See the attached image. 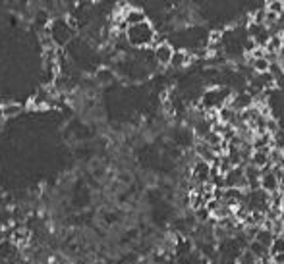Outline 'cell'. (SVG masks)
I'll list each match as a JSON object with an SVG mask.
<instances>
[{
	"label": "cell",
	"instance_id": "12",
	"mask_svg": "<svg viewBox=\"0 0 284 264\" xmlns=\"http://www.w3.org/2000/svg\"><path fill=\"white\" fill-rule=\"evenodd\" d=\"M187 199H190V208H192L194 212L205 206V199H203V195H199V193H196V191H192V193L187 195Z\"/></svg>",
	"mask_w": 284,
	"mask_h": 264
},
{
	"label": "cell",
	"instance_id": "3",
	"mask_svg": "<svg viewBox=\"0 0 284 264\" xmlns=\"http://www.w3.org/2000/svg\"><path fill=\"white\" fill-rule=\"evenodd\" d=\"M172 54H174V49H172V45L167 43V41L155 45V49H153V58H155V62H157L159 66H168L170 60H172Z\"/></svg>",
	"mask_w": 284,
	"mask_h": 264
},
{
	"label": "cell",
	"instance_id": "14",
	"mask_svg": "<svg viewBox=\"0 0 284 264\" xmlns=\"http://www.w3.org/2000/svg\"><path fill=\"white\" fill-rule=\"evenodd\" d=\"M284 253V239L278 235V237H274L271 247H269V256H274V254H282Z\"/></svg>",
	"mask_w": 284,
	"mask_h": 264
},
{
	"label": "cell",
	"instance_id": "11",
	"mask_svg": "<svg viewBox=\"0 0 284 264\" xmlns=\"http://www.w3.org/2000/svg\"><path fill=\"white\" fill-rule=\"evenodd\" d=\"M265 10L282 18L284 16V0H273V2H265Z\"/></svg>",
	"mask_w": 284,
	"mask_h": 264
},
{
	"label": "cell",
	"instance_id": "13",
	"mask_svg": "<svg viewBox=\"0 0 284 264\" xmlns=\"http://www.w3.org/2000/svg\"><path fill=\"white\" fill-rule=\"evenodd\" d=\"M95 78H97V81L101 83V85H108L110 81H114V71L108 68H103L95 73Z\"/></svg>",
	"mask_w": 284,
	"mask_h": 264
},
{
	"label": "cell",
	"instance_id": "5",
	"mask_svg": "<svg viewBox=\"0 0 284 264\" xmlns=\"http://www.w3.org/2000/svg\"><path fill=\"white\" fill-rule=\"evenodd\" d=\"M259 189H261L263 193H267V195H271V193H274V191H278V189H280V183H278L276 176L273 174V168H271V170H265V172H261Z\"/></svg>",
	"mask_w": 284,
	"mask_h": 264
},
{
	"label": "cell",
	"instance_id": "4",
	"mask_svg": "<svg viewBox=\"0 0 284 264\" xmlns=\"http://www.w3.org/2000/svg\"><path fill=\"white\" fill-rule=\"evenodd\" d=\"M226 106H230L234 112L240 114V112H244V110L254 106V98L249 97L245 91H242V93H232V97H230Z\"/></svg>",
	"mask_w": 284,
	"mask_h": 264
},
{
	"label": "cell",
	"instance_id": "7",
	"mask_svg": "<svg viewBox=\"0 0 284 264\" xmlns=\"http://www.w3.org/2000/svg\"><path fill=\"white\" fill-rule=\"evenodd\" d=\"M192 60H194V56H192L186 49H180V50H174L172 60H170L168 66L172 69H182V68H186L187 64H192Z\"/></svg>",
	"mask_w": 284,
	"mask_h": 264
},
{
	"label": "cell",
	"instance_id": "1",
	"mask_svg": "<svg viewBox=\"0 0 284 264\" xmlns=\"http://www.w3.org/2000/svg\"><path fill=\"white\" fill-rule=\"evenodd\" d=\"M155 35H157V29L153 27V23L149 20L139 23V25H134V27H128L126 33H124L128 43L132 47H137V49L151 47L155 43Z\"/></svg>",
	"mask_w": 284,
	"mask_h": 264
},
{
	"label": "cell",
	"instance_id": "16",
	"mask_svg": "<svg viewBox=\"0 0 284 264\" xmlns=\"http://www.w3.org/2000/svg\"><path fill=\"white\" fill-rule=\"evenodd\" d=\"M271 262H273V264H284V253H282V254H274V256H271Z\"/></svg>",
	"mask_w": 284,
	"mask_h": 264
},
{
	"label": "cell",
	"instance_id": "8",
	"mask_svg": "<svg viewBox=\"0 0 284 264\" xmlns=\"http://www.w3.org/2000/svg\"><path fill=\"white\" fill-rule=\"evenodd\" d=\"M274 235L269 232V230H263V228H259V232H257V235H255L254 241H257L259 245H263L265 249L269 251V247H271V243H273Z\"/></svg>",
	"mask_w": 284,
	"mask_h": 264
},
{
	"label": "cell",
	"instance_id": "15",
	"mask_svg": "<svg viewBox=\"0 0 284 264\" xmlns=\"http://www.w3.org/2000/svg\"><path fill=\"white\" fill-rule=\"evenodd\" d=\"M27 239H29V232H27V230H23V228H18V230L14 232V235H12V241H14L16 245L27 243Z\"/></svg>",
	"mask_w": 284,
	"mask_h": 264
},
{
	"label": "cell",
	"instance_id": "17",
	"mask_svg": "<svg viewBox=\"0 0 284 264\" xmlns=\"http://www.w3.org/2000/svg\"><path fill=\"white\" fill-rule=\"evenodd\" d=\"M276 58H284V43L280 45V49H278V54H276Z\"/></svg>",
	"mask_w": 284,
	"mask_h": 264
},
{
	"label": "cell",
	"instance_id": "10",
	"mask_svg": "<svg viewBox=\"0 0 284 264\" xmlns=\"http://www.w3.org/2000/svg\"><path fill=\"white\" fill-rule=\"evenodd\" d=\"M247 251L254 254L257 260H261V258H265V256H269V251L265 249L263 245L257 243V241H249V243H247Z\"/></svg>",
	"mask_w": 284,
	"mask_h": 264
},
{
	"label": "cell",
	"instance_id": "9",
	"mask_svg": "<svg viewBox=\"0 0 284 264\" xmlns=\"http://www.w3.org/2000/svg\"><path fill=\"white\" fill-rule=\"evenodd\" d=\"M21 112V106L20 104H16V102H6V104H2V108H0V114H2V118H14L18 116Z\"/></svg>",
	"mask_w": 284,
	"mask_h": 264
},
{
	"label": "cell",
	"instance_id": "2",
	"mask_svg": "<svg viewBox=\"0 0 284 264\" xmlns=\"http://www.w3.org/2000/svg\"><path fill=\"white\" fill-rule=\"evenodd\" d=\"M49 39L52 41V45H58V47L66 45L72 39V29L68 27L66 20H62V18L52 20L49 27Z\"/></svg>",
	"mask_w": 284,
	"mask_h": 264
},
{
	"label": "cell",
	"instance_id": "6",
	"mask_svg": "<svg viewBox=\"0 0 284 264\" xmlns=\"http://www.w3.org/2000/svg\"><path fill=\"white\" fill-rule=\"evenodd\" d=\"M122 21L126 23V27H134V25H139L143 21H147V14L141 10V8H128L124 14H122Z\"/></svg>",
	"mask_w": 284,
	"mask_h": 264
}]
</instances>
